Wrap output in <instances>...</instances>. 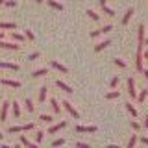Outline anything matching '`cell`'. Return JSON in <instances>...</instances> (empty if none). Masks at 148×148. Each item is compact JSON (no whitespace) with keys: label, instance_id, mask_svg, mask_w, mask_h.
Wrapping results in <instances>:
<instances>
[{"label":"cell","instance_id":"26","mask_svg":"<svg viewBox=\"0 0 148 148\" xmlns=\"http://www.w3.org/2000/svg\"><path fill=\"white\" fill-rule=\"evenodd\" d=\"M41 120L46 122V124H52L54 122V117H52V115H41Z\"/></svg>","mask_w":148,"mask_h":148},{"label":"cell","instance_id":"49","mask_svg":"<svg viewBox=\"0 0 148 148\" xmlns=\"http://www.w3.org/2000/svg\"><path fill=\"white\" fill-rule=\"evenodd\" d=\"M2 139H4V133H0V143H2Z\"/></svg>","mask_w":148,"mask_h":148},{"label":"cell","instance_id":"51","mask_svg":"<svg viewBox=\"0 0 148 148\" xmlns=\"http://www.w3.org/2000/svg\"><path fill=\"white\" fill-rule=\"evenodd\" d=\"M4 2H6V0H0V6H2V4H4Z\"/></svg>","mask_w":148,"mask_h":148},{"label":"cell","instance_id":"34","mask_svg":"<svg viewBox=\"0 0 148 148\" xmlns=\"http://www.w3.org/2000/svg\"><path fill=\"white\" fill-rule=\"evenodd\" d=\"M130 126H132L133 130H135V132H141V124H139L137 120H132V124H130Z\"/></svg>","mask_w":148,"mask_h":148},{"label":"cell","instance_id":"11","mask_svg":"<svg viewBox=\"0 0 148 148\" xmlns=\"http://www.w3.org/2000/svg\"><path fill=\"white\" fill-rule=\"evenodd\" d=\"M0 69H9V71H18V65H17V63H6V61H0Z\"/></svg>","mask_w":148,"mask_h":148},{"label":"cell","instance_id":"36","mask_svg":"<svg viewBox=\"0 0 148 148\" xmlns=\"http://www.w3.org/2000/svg\"><path fill=\"white\" fill-rule=\"evenodd\" d=\"M65 143H67V141H65V139H56V141L52 143V146H63Z\"/></svg>","mask_w":148,"mask_h":148},{"label":"cell","instance_id":"38","mask_svg":"<svg viewBox=\"0 0 148 148\" xmlns=\"http://www.w3.org/2000/svg\"><path fill=\"white\" fill-rule=\"evenodd\" d=\"M4 6H8V8H15V6H17V2H15V0H6V2H4Z\"/></svg>","mask_w":148,"mask_h":148},{"label":"cell","instance_id":"9","mask_svg":"<svg viewBox=\"0 0 148 148\" xmlns=\"http://www.w3.org/2000/svg\"><path fill=\"white\" fill-rule=\"evenodd\" d=\"M56 85H58V87H59V89H61V91H65V92H69V95H72V91H74L72 87H69L67 83H63L61 80H58V82H56Z\"/></svg>","mask_w":148,"mask_h":148},{"label":"cell","instance_id":"4","mask_svg":"<svg viewBox=\"0 0 148 148\" xmlns=\"http://www.w3.org/2000/svg\"><path fill=\"white\" fill-rule=\"evenodd\" d=\"M128 92L132 98H137V91H135V80L133 78H128Z\"/></svg>","mask_w":148,"mask_h":148},{"label":"cell","instance_id":"40","mask_svg":"<svg viewBox=\"0 0 148 148\" xmlns=\"http://www.w3.org/2000/svg\"><path fill=\"white\" fill-rule=\"evenodd\" d=\"M37 58H39V52H34V54H30V58H28V61H35Z\"/></svg>","mask_w":148,"mask_h":148},{"label":"cell","instance_id":"35","mask_svg":"<svg viewBox=\"0 0 148 148\" xmlns=\"http://www.w3.org/2000/svg\"><path fill=\"white\" fill-rule=\"evenodd\" d=\"M109 85H111V89H115V87L119 85V76H113V80L109 82Z\"/></svg>","mask_w":148,"mask_h":148},{"label":"cell","instance_id":"5","mask_svg":"<svg viewBox=\"0 0 148 148\" xmlns=\"http://www.w3.org/2000/svg\"><path fill=\"white\" fill-rule=\"evenodd\" d=\"M2 85H6V87H13V89H21L22 83H21V82H17V80H8V78H4V80H2Z\"/></svg>","mask_w":148,"mask_h":148},{"label":"cell","instance_id":"7","mask_svg":"<svg viewBox=\"0 0 148 148\" xmlns=\"http://www.w3.org/2000/svg\"><path fill=\"white\" fill-rule=\"evenodd\" d=\"M96 126H76V132L78 133H95L96 132Z\"/></svg>","mask_w":148,"mask_h":148},{"label":"cell","instance_id":"30","mask_svg":"<svg viewBox=\"0 0 148 148\" xmlns=\"http://www.w3.org/2000/svg\"><path fill=\"white\" fill-rule=\"evenodd\" d=\"M137 141H139L137 135H132V137H130V141H128V148H133V146L137 145Z\"/></svg>","mask_w":148,"mask_h":148},{"label":"cell","instance_id":"15","mask_svg":"<svg viewBox=\"0 0 148 148\" xmlns=\"http://www.w3.org/2000/svg\"><path fill=\"white\" fill-rule=\"evenodd\" d=\"M111 45V41L109 39H106V41H102V43L100 45H96L95 46V52H102V50H104V48H108V46Z\"/></svg>","mask_w":148,"mask_h":148},{"label":"cell","instance_id":"32","mask_svg":"<svg viewBox=\"0 0 148 148\" xmlns=\"http://www.w3.org/2000/svg\"><path fill=\"white\" fill-rule=\"evenodd\" d=\"M113 63L117 65V67H120V69H126V63H124L122 59H119V58H115V59H113Z\"/></svg>","mask_w":148,"mask_h":148},{"label":"cell","instance_id":"42","mask_svg":"<svg viewBox=\"0 0 148 148\" xmlns=\"http://www.w3.org/2000/svg\"><path fill=\"white\" fill-rule=\"evenodd\" d=\"M28 130H34V122H28V124H24V132H28Z\"/></svg>","mask_w":148,"mask_h":148},{"label":"cell","instance_id":"8","mask_svg":"<svg viewBox=\"0 0 148 148\" xmlns=\"http://www.w3.org/2000/svg\"><path fill=\"white\" fill-rule=\"evenodd\" d=\"M52 69H56V71H59L61 74H69V69L65 67V65L58 63V61H52Z\"/></svg>","mask_w":148,"mask_h":148},{"label":"cell","instance_id":"48","mask_svg":"<svg viewBox=\"0 0 148 148\" xmlns=\"http://www.w3.org/2000/svg\"><path fill=\"white\" fill-rule=\"evenodd\" d=\"M100 6H102V8L106 6V0H100Z\"/></svg>","mask_w":148,"mask_h":148},{"label":"cell","instance_id":"21","mask_svg":"<svg viewBox=\"0 0 148 148\" xmlns=\"http://www.w3.org/2000/svg\"><path fill=\"white\" fill-rule=\"evenodd\" d=\"M46 91H48L46 87H41L39 89V104H43V102L46 100Z\"/></svg>","mask_w":148,"mask_h":148},{"label":"cell","instance_id":"33","mask_svg":"<svg viewBox=\"0 0 148 148\" xmlns=\"http://www.w3.org/2000/svg\"><path fill=\"white\" fill-rule=\"evenodd\" d=\"M24 34H26V39L28 41H35V35H34V32H32V30H24Z\"/></svg>","mask_w":148,"mask_h":148},{"label":"cell","instance_id":"13","mask_svg":"<svg viewBox=\"0 0 148 148\" xmlns=\"http://www.w3.org/2000/svg\"><path fill=\"white\" fill-rule=\"evenodd\" d=\"M21 145H24V146H28V148H35V146H37L35 143H32L26 135H21Z\"/></svg>","mask_w":148,"mask_h":148},{"label":"cell","instance_id":"24","mask_svg":"<svg viewBox=\"0 0 148 148\" xmlns=\"http://www.w3.org/2000/svg\"><path fill=\"white\" fill-rule=\"evenodd\" d=\"M126 111H128V113H130V115H132V117H137V109H135V108H133V106H132V104H126Z\"/></svg>","mask_w":148,"mask_h":148},{"label":"cell","instance_id":"17","mask_svg":"<svg viewBox=\"0 0 148 148\" xmlns=\"http://www.w3.org/2000/svg\"><path fill=\"white\" fill-rule=\"evenodd\" d=\"M46 74H48L46 69H37V71L32 72V76H34V78H41V76H46Z\"/></svg>","mask_w":148,"mask_h":148},{"label":"cell","instance_id":"41","mask_svg":"<svg viewBox=\"0 0 148 148\" xmlns=\"http://www.w3.org/2000/svg\"><path fill=\"white\" fill-rule=\"evenodd\" d=\"M98 35H102V28L100 30H95V32H91V37L95 39V37H98Z\"/></svg>","mask_w":148,"mask_h":148},{"label":"cell","instance_id":"29","mask_svg":"<svg viewBox=\"0 0 148 148\" xmlns=\"http://www.w3.org/2000/svg\"><path fill=\"white\" fill-rule=\"evenodd\" d=\"M17 132H24V126H11L8 130V133H17Z\"/></svg>","mask_w":148,"mask_h":148},{"label":"cell","instance_id":"3","mask_svg":"<svg viewBox=\"0 0 148 148\" xmlns=\"http://www.w3.org/2000/svg\"><path fill=\"white\" fill-rule=\"evenodd\" d=\"M63 128H67V120H61V122H58V124H52V126L48 128V133H58V132H61Z\"/></svg>","mask_w":148,"mask_h":148},{"label":"cell","instance_id":"1","mask_svg":"<svg viewBox=\"0 0 148 148\" xmlns=\"http://www.w3.org/2000/svg\"><path fill=\"white\" fill-rule=\"evenodd\" d=\"M61 104H63V109H65V111H69V115H71L72 119H80V113H78V111L72 108V104H71L69 100H63Z\"/></svg>","mask_w":148,"mask_h":148},{"label":"cell","instance_id":"23","mask_svg":"<svg viewBox=\"0 0 148 148\" xmlns=\"http://www.w3.org/2000/svg\"><path fill=\"white\" fill-rule=\"evenodd\" d=\"M119 96H120L119 91H111V92H108V95H106V98H108V100H115V98H119Z\"/></svg>","mask_w":148,"mask_h":148},{"label":"cell","instance_id":"25","mask_svg":"<svg viewBox=\"0 0 148 148\" xmlns=\"http://www.w3.org/2000/svg\"><path fill=\"white\" fill-rule=\"evenodd\" d=\"M87 15H89L91 18H92V21H100V15H98V13H95V11H92V9H87Z\"/></svg>","mask_w":148,"mask_h":148},{"label":"cell","instance_id":"46","mask_svg":"<svg viewBox=\"0 0 148 148\" xmlns=\"http://www.w3.org/2000/svg\"><path fill=\"white\" fill-rule=\"evenodd\" d=\"M145 128H148V115L145 117Z\"/></svg>","mask_w":148,"mask_h":148},{"label":"cell","instance_id":"43","mask_svg":"<svg viewBox=\"0 0 148 148\" xmlns=\"http://www.w3.org/2000/svg\"><path fill=\"white\" fill-rule=\"evenodd\" d=\"M76 146H78V148H87L89 145H87V143H76Z\"/></svg>","mask_w":148,"mask_h":148},{"label":"cell","instance_id":"10","mask_svg":"<svg viewBox=\"0 0 148 148\" xmlns=\"http://www.w3.org/2000/svg\"><path fill=\"white\" fill-rule=\"evenodd\" d=\"M135 67L139 72H143V52H139V50H137V58H135Z\"/></svg>","mask_w":148,"mask_h":148},{"label":"cell","instance_id":"50","mask_svg":"<svg viewBox=\"0 0 148 148\" xmlns=\"http://www.w3.org/2000/svg\"><path fill=\"white\" fill-rule=\"evenodd\" d=\"M35 2H37V4H41V2H45V0H35Z\"/></svg>","mask_w":148,"mask_h":148},{"label":"cell","instance_id":"2","mask_svg":"<svg viewBox=\"0 0 148 148\" xmlns=\"http://www.w3.org/2000/svg\"><path fill=\"white\" fill-rule=\"evenodd\" d=\"M137 35H139V46H137V50L139 52H143V48H145V26H139L137 28Z\"/></svg>","mask_w":148,"mask_h":148},{"label":"cell","instance_id":"28","mask_svg":"<svg viewBox=\"0 0 148 148\" xmlns=\"http://www.w3.org/2000/svg\"><path fill=\"white\" fill-rule=\"evenodd\" d=\"M24 104H26V109L30 111V113H34V109H35V108H34V102H32L30 98H26V100H24Z\"/></svg>","mask_w":148,"mask_h":148},{"label":"cell","instance_id":"31","mask_svg":"<svg viewBox=\"0 0 148 148\" xmlns=\"http://www.w3.org/2000/svg\"><path fill=\"white\" fill-rule=\"evenodd\" d=\"M43 137H45V132L37 130V132H35V141H37V143H41V141H43Z\"/></svg>","mask_w":148,"mask_h":148},{"label":"cell","instance_id":"47","mask_svg":"<svg viewBox=\"0 0 148 148\" xmlns=\"http://www.w3.org/2000/svg\"><path fill=\"white\" fill-rule=\"evenodd\" d=\"M143 74H145V78L148 80V71H145V69H143Z\"/></svg>","mask_w":148,"mask_h":148},{"label":"cell","instance_id":"19","mask_svg":"<svg viewBox=\"0 0 148 148\" xmlns=\"http://www.w3.org/2000/svg\"><path fill=\"white\" fill-rule=\"evenodd\" d=\"M50 106H52L54 113H61V106L58 104V100H56V98H52V100H50Z\"/></svg>","mask_w":148,"mask_h":148},{"label":"cell","instance_id":"16","mask_svg":"<svg viewBox=\"0 0 148 148\" xmlns=\"http://www.w3.org/2000/svg\"><path fill=\"white\" fill-rule=\"evenodd\" d=\"M132 15H133V8H130L126 13H124V17H122V24L126 26L128 22H130V18H132Z\"/></svg>","mask_w":148,"mask_h":148},{"label":"cell","instance_id":"12","mask_svg":"<svg viewBox=\"0 0 148 148\" xmlns=\"http://www.w3.org/2000/svg\"><path fill=\"white\" fill-rule=\"evenodd\" d=\"M0 48H6V50H18L21 46H18V45H13V43H4V41H0Z\"/></svg>","mask_w":148,"mask_h":148},{"label":"cell","instance_id":"14","mask_svg":"<svg viewBox=\"0 0 148 148\" xmlns=\"http://www.w3.org/2000/svg\"><path fill=\"white\" fill-rule=\"evenodd\" d=\"M11 111H13V117L15 119L21 117V106H18L17 102H11Z\"/></svg>","mask_w":148,"mask_h":148},{"label":"cell","instance_id":"27","mask_svg":"<svg viewBox=\"0 0 148 148\" xmlns=\"http://www.w3.org/2000/svg\"><path fill=\"white\" fill-rule=\"evenodd\" d=\"M11 37L17 41V43H24V35H22V34H15V32H13V34H11Z\"/></svg>","mask_w":148,"mask_h":148},{"label":"cell","instance_id":"37","mask_svg":"<svg viewBox=\"0 0 148 148\" xmlns=\"http://www.w3.org/2000/svg\"><path fill=\"white\" fill-rule=\"evenodd\" d=\"M102 9H104V13H108L109 17H113V15H115V11H113V9H111V8H108V6H104Z\"/></svg>","mask_w":148,"mask_h":148},{"label":"cell","instance_id":"18","mask_svg":"<svg viewBox=\"0 0 148 148\" xmlns=\"http://www.w3.org/2000/svg\"><path fill=\"white\" fill-rule=\"evenodd\" d=\"M0 28H2V30H15L17 24L15 22H0Z\"/></svg>","mask_w":148,"mask_h":148},{"label":"cell","instance_id":"20","mask_svg":"<svg viewBox=\"0 0 148 148\" xmlns=\"http://www.w3.org/2000/svg\"><path fill=\"white\" fill-rule=\"evenodd\" d=\"M146 96H148V91H146V89H143V91L137 95V102H139V104H143V102L146 100Z\"/></svg>","mask_w":148,"mask_h":148},{"label":"cell","instance_id":"6","mask_svg":"<svg viewBox=\"0 0 148 148\" xmlns=\"http://www.w3.org/2000/svg\"><path fill=\"white\" fill-rule=\"evenodd\" d=\"M8 111H9V102H4V104H2V109H0V122H6Z\"/></svg>","mask_w":148,"mask_h":148},{"label":"cell","instance_id":"44","mask_svg":"<svg viewBox=\"0 0 148 148\" xmlns=\"http://www.w3.org/2000/svg\"><path fill=\"white\" fill-rule=\"evenodd\" d=\"M139 141H141L143 145H146V146H148V137H141V139H139Z\"/></svg>","mask_w":148,"mask_h":148},{"label":"cell","instance_id":"52","mask_svg":"<svg viewBox=\"0 0 148 148\" xmlns=\"http://www.w3.org/2000/svg\"><path fill=\"white\" fill-rule=\"evenodd\" d=\"M146 45H148V39H145V46H146Z\"/></svg>","mask_w":148,"mask_h":148},{"label":"cell","instance_id":"39","mask_svg":"<svg viewBox=\"0 0 148 148\" xmlns=\"http://www.w3.org/2000/svg\"><path fill=\"white\" fill-rule=\"evenodd\" d=\"M111 30H113V26H111V24H108V26H104V28H102V34H109Z\"/></svg>","mask_w":148,"mask_h":148},{"label":"cell","instance_id":"22","mask_svg":"<svg viewBox=\"0 0 148 148\" xmlns=\"http://www.w3.org/2000/svg\"><path fill=\"white\" fill-rule=\"evenodd\" d=\"M48 6L54 8V9H58V11H63V6L59 2H56V0H48Z\"/></svg>","mask_w":148,"mask_h":148},{"label":"cell","instance_id":"53","mask_svg":"<svg viewBox=\"0 0 148 148\" xmlns=\"http://www.w3.org/2000/svg\"><path fill=\"white\" fill-rule=\"evenodd\" d=\"M2 37H4V34H2V32H0V39H2Z\"/></svg>","mask_w":148,"mask_h":148},{"label":"cell","instance_id":"45","mask_svg":"<svg viewBox=\"0 0 148 148\" xmlns=\"http://www.w3.org/2000/svg\"><path fill=\"white\" fill-rule=\"evenodd\" d=\"M143 58H145V59H148V48L145 50V52H143Z\"/></svg>","mask_w":148,"mask_h":148},{"label":"cell","instance_id":"54","mask_svg":"<svg viewBox=\"0 0 148 148\" xmlns=\"http://www.w3.org/2000/svg\"><path fill=\"white\" fill-rule=\"evenodd\" d=\"M0 102H2V96H0Z\"/></svg>","mask_w":148,"mask_h":148}]
</instances>
